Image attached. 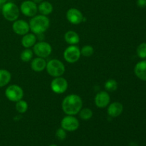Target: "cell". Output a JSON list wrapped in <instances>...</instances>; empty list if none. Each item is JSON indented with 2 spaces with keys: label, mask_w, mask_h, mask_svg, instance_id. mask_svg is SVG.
<instances>
[{
  "label": "cell",
  "mask_w": 146,
  "mask_h": 146,
  "mask_svg": "<svg viewBox=\"0 0 146 146\" xmlns=\"http://www.w3.org/2000/svg\"><path fill=\"white\" fill-rule=\"evenodd\" d=\"M83 107V101L76 94H70L64 98L61 108L66 115H75L79 113Z\"/></svg>",
  "instance_id": "obj_1"
},
{
  "label": "cell",
  "mask_w": 146,
  "mask_h": 146,
  "mask_svg": "<svg viewBox=\"0 0 146 146\" xmlns=\"http://www.w3.org/2000/svg\"><path fill=\"white\" fill-rule=\"evenodd\" d=\"M30 30L34 34H42L48 30L50 27V20L47 16L35 15L30 20L29 23Z\"/></svg>",
  "instance_id": "obj_2"
},
{
  "label": "cell",
  "mask_w": 146,
  "mask_h": 146,
  "mask_svg": "<svg viewBox=\"0 0 146 146\" xmlns=\"http://www.w3.org/2000/svg\"><path fill=\"white\" fill-rule=\"evenodd\" d=\"M1 12L4 18L9 21H14L18 19L20 9L18 6L13 2H6L1 7Z\"/></svg>",
  "instance_id": "obj_3"
},
{
  "label": "cell",
  "mask_w": 146,
  "mask_h": 146,
  "mask_svg": "<svg viewBox=\"0 0 146 146\" xmlns=\"http://www.w3.org/2000/svg\"><path fill=\"white\" fill-rule=\"evenodd\" d=\"M47 73L51 76L59 77L61 76L65 72V66L64 63L58 59H51L46 64Z\"/></svg>",
  "instance_id": "obj_4"
},
{
  "label": "cell",
  "mask_w": 146,
  "mask_h": 146,
  "mask_svg": "<svg viewBox=\"0 0 146 146\" xmlns=\"http://www.w3.org/2000/svg\"><path fill=\"white\" fill-rule=\"evenodd\" d=\"M5 96L10 101L17 102L22 99L24 96V91L19 86L13 84L7 87L5 91Z\"/></svg>",
  "instance_id": "obj_5"
},
{
  "label": "cell",
  "mask_w": 146,
  "mask_h": 146,
  "mask_svg": "<svg viewBox=\"0 0 146 146\" xmlns=\"http://www.w3.org/2000/svg\"><path fill=\"white\" fill-rule=\"evenodd\" d=\"M33 52L38 57L45 58L51 55L52 52V47L48 42L39 41L36 43L33 46Z\"/></svg>",
  "instance_id": "obj_6"
},
{
  "label": "cell",
  "mask_w": 146,
  "mask_h": 146,
  "mask_svg": "<svg viewBox=\"0 0 146 146\" xmlns=\"http://www.w3.org/2000/svg\"><path fill=\"white\" fill-rule=\"evenodd\" d=\"M81 49L76 45H71L67 47L64 52V58L68 63L74 64L81 57Z\"/></svg>",
  "instance_id": "obj_7"
},
{
  "label": "cell",
  "mask_w": 146,
  "mask_h": 146,
  "mask_svg": "<svg viewBox=\"0 0 146 146\" xmlns=\"http://www.w3.org/2000/svg\"><path fill=\"white\" fill-rule=\"evenodd\" d=\"M61 125L66 131L73 132L79 128V121L74 115H67L61 120Z\"/></svg>",
  "instance_id": "obj_8"
},
{
  "label": "cell",
  "mask_w": 146,
  "mask_h": 146,
  "mask_svg": "<svg viewBox=\"0 0 146 146\" xmlns=\"http://www.w3.org/2000/svg\"><path fill=\"white\" fill-rule=\"evenodd\" d=\"M19 9L26 17H33L38 12V6L31 0H26L21 3Z\"/></svg>",
  "instance_id": "obj_9"
},
{
  "label": "cell",
  "mask_w": 146,
  "mask_h": 146,
  "mask_svg": "<svg viewBox=\"0 0 146 146\" xmlns=\"http://www.w3.org/2000/svg\"><path fill=\"white\" fill-rule=\"evenodd\" d=\"M68 81L63 77H56L51 83V88L54 93L56 94H62L66 91L68 88Z\"/></svg>",
  "instance_id": "obj_10"
},
{
  "label": "cell",
  "mask_w": 146,
  "mask_h": 146,
  "mask_svg": "<svg viewBox=\"0 0 146 146\" xmlns=\"http://www.w3.org/2000/svg\"><path fill=\"white\" fill-rule=\"evenodd\" d=\"M12 29L17 35L24 36L30 31L29 24L25 20L17 19L13 23Z\"/></svg>",
  "instance_id": "obj_11"
},
{
  "label": "cell",
  "mask_w": 146,
  "mask_h": 146,
  "mask_svg": "<svg viewBox=\"0 0 146 146\" xmlns=\"http://www.w3.org/2000/svg\"><path fill=\"white\" fill-rule=\"evenodd\" d=\"M66 19L71 24L78 25L84 20V16L81 11L76 8H71L67 11Z\"/></svg>",
  "instance_id": "obj_12"
},
{
  "label": "cell",
  "mask_w": 146,
  "mask_h": 146,
  "mask_svg": "<svg viewBox=\"0 0 146 146\" xmlns=\"http://www.w3.org/2000/svg\"><path fill=\"white\" fill-rule=\"evenodd\" d=\"M95 104L98 108H105L108 106L111 101V97L106 91L98 92L94 98Z\"/></svg>",
  "instance_id": "obj_13"
},
{
  "label": "cell",
  "mask_w": 146,
  "mask_h": 146,
  "mask_svg": "<svg viewBox=\"0 0 146 146\" xmlns=\"http://www.w3.org/2000/svg\"><path fill=\"white\" fill-rule=\"evenodd\" d=\"M123 111V106L121 103L115 101L110 104L107 109L108 115L111 118H116L119 116Z\"/></svg>",
  "instance_id": "obj_14"
},
{
  "label": "cell",
  "mask_w": 146,
  "mask_h": 146,
  "mask_svg": "<svg viewBox=\"0 0 146 146\" xmlns=\"http://www.w3.org/2000/svg\"><path fill=\"white\" fill-rule=\"evenodd\" d=\"M134 73L139 79L146 81V60L140 61L135 65Z\"/></svg>",
  "instance_id": "obj_15"
},
{
  "label": "cell",
  "mask_w": 146,
  "mask_h": 146,
  "mask_svg": "<svg viewBox=\"0 0 146 146\" xmlns=\"http://www.w3.org/2000/svg\"><path fill=\"white\" fill-rule=\"evenodd\" d=\"M46 61L44 58L38 57L34 58L31 62V68L35 72L43 71L46 67Z\"/></svg>",
  "instance_id": "obj_16"
},
{
  "label": "cell",
  "mask_w": 146,
  "mask_h": 146,
  "mask_svg": "<svg viewBox=\"0 0 146 146\" xmlns=\"http://www.w3.org/2000/svg\"><path fill=\"white\" fill-rule=\"evenodd\" d=\"M36 43V36L34 33H27L21 38V44L26 48H30Z\"/></svg>",
  "instance_id": "obj_17"
},
{
  "label": "cell",
  "mask_w": 146,
  "mask_h": 146,
  "mask_svg": "<svg viewBox=\"0 0 146 146\" xmlns=\"http://www.w3.org/2000/svg\"><path fill=\"white\" fill-rule=\"evenodd\" d=\"M64 40L70 45H76L79 43L80 37L76 31H68L64 35Z\"/></svg>",
  "instance_id": "obj_18"
},
{
  "label": "cell",
  "mask_w": 146,
  "mask_h": 146,
  "mask_svg": "<svg viewBox=\"0 0 146 146\" xmlns=\"http://www.w3.org/2000/svg\"><path fill=\"white\" fill-rule=\"evenodd\" d=\"M54 10L53 5L47 1H43L38 6V11L42 15L48 16L52 13Z\"/></svg>",
  "instance_id": "obj_19"
},
{
  "label": "cell",
  "mask_w": 146,
  "mask_h": 146,
  "mask_svg": "<svg viewBox=\"0 0 146 146\" xmlns=\"http://www.w3.org/2000/svg\"><path fill=\"white\" fill-rule=\"evenodd\" d=\"M11 73L5 69H0V87H4L10 82Z\"/></svg>",
  "instance_id": "obj_20"
},
{
  "label": "cell",
  "mask_w": 146,
  "mask_h": 146,
  "mask_svg": "<svg viewBox=\"0 0 146 146\" xmlns=\"http://www.w3.org/2000/svg\"><path fill=\"white\" fill-rule=\"evenodd\" d=\"M118 82L115 79H108L104 84V88L107 92H113L115 91L118 88Z\"/></svg>",
  "instance_id": "obj_21"
},
{
  "label": "cell",
  "mask_w": 146,
  "mask_h": 146,
  "mask_svg": "<svg viewBox=\"0 0 146 146\" xmlns=\"http://www.w3.org/2000/svg\"><path fill=\"white\" fill-rule=\"evenodd\" d=\"M34 52L30 48H25L20 54V58L24 62H29L33 58Z\"/></svg>",
  "instance_id": "obj_22"
},
{
  "label": "cell",
  "mask_w": 146,
  "mask_h": 146,
  "mask_svg": "<svg viewBox=\"0 0 146 146\" xmlns=\"http://www.w3.org/2000/svg\"><path fill=\"white\" fill-rule=\"evenodd\" d=\"M79 116L80 118L84 121H88L90 120L93 117V111L92 110L88 108H81V111H79Z\"/></svg>",
  "instance_id": "obj_23"
},
{
  "label": "cell",
  "mask_w": 146,
  "mask_h": 146,
  "mask_svg": "<svg viewBox=\"0 0 146 146\" xmlns=\"http://www.w3.org/2000/svg\"><path fill=\"white\" fill-rule=\"evenodd\" d=\"M28 104L22 99L16 102V110L19 113H24L27 112L28 110Z\"/></svg>",
  "instance_id": "obj_24"
},
{
  "label": "cell",
  "mask_w": 146,
  "mask_h": 146,
  "mask_svg": "<svg viewBox=\"0 0 146 146\" xmlns=\"http://www.w3.org/2000/svg\"><path fill=\"white\" fill-rule=\"evenodd\" d=\"M94 54V48L91 45H86L81 49V54L85 57H90Z\"/></svg>",
  "instance_id": "obj_25"
},
{
  "label": "cell",
  "mask_w": 146,
  "mask_h": 146,
  "mask_svg": "<svg viewBox=\"0 0 146 146\" xmlns=\"http://www.w3.org/2000/svg\"><path fill=\"white\" fill-rule=\"evenodd\" d=\"M137 55L139 58H146V43L143 42L141 43L138 47H137Z\"/></svg>",
  "instance_id": "obj_26"
},
{
  "label": "cell",
  "mask_w": 146,
  "mask_h": 146,
  "mask_svg": "<svg viewBox=\"0 0 146 146\" xmlns=\"http://www.w3.org/2000/svg\"><path fill=\"white\" fill-rule=\"evenodd\" d=\"M56 137L59 141H64L66 138V131L62 128H58L56 132Z\"/></svg>",
  "instance_id": "obj_27"
},
{
  "label": "cell",
  "mask_w": 146,
  "mask_h": 146,
  "mask_svg": "<svg viewBox=\"0 0 146 146\" xmlns=\"http://www.w3.org/2000/svg\"><path fill=\"white\" fill-rule=\"evenodd\" d=\"M137 5L140 8L146 7V0H137Z\"/></svg>",
  "instance_id": "obj_28"
},
{
  "label": "cell",
  "mask_w": 146,
  "mask_h": 146,
  "mask_svg": "<svg viewBox=\"0 0 146 146\" xmlns=\"http://www.w3.org/2000/svg\"><path fill=\"white\" fill-rule=\"evenodd\" d=\"M31 1H34V2L35 3V4H39L40 3L42 2V1H44V0H31Z\"/></svg>",
  "instance_id": "obj_29"
},
{
  "label": "cell",
  "mask_w": 146,
  "mask_h": 146,
  "mask_svg": "<svg viewBox=\"0 0 146 146\" xmlns=\"http://www.w3.org/2000/svg\"><path fill=\"white\" fill-rule=\"evenodd\" d=\"M7 1V0H0V5H1V4H5Z\"/></svg>",
  "instance_id": "obj_30"
},
{
  "label": "cell",
  "mask_w": 146,
  "mask_h": 146,
  "mask_svg": "<svg viewBox=\"0 0 146 146\" xmlns=\"http://www.w3.org/2000/svg\"><path fill=\"white\" fill-rule=\"evenodd\" d=\"M49 146H57V145H55V144H52V145H49Z\"/></svg>",
  "instance_id": "obj_31"
}]
</instances>
